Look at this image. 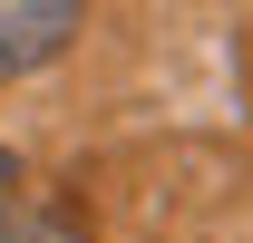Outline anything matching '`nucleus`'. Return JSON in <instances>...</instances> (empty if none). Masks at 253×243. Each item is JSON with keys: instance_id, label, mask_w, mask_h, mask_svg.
Masks as SVG:
<instances>
[{"instance_id": "1", "label": "nucleus", "mask_w": 253, "mask_h": 243, "mask_svg": "<svg viewBox=\"0 0 253 243\" xmlns=\"http://www.w3.org/2000/svg\"><path fill=\"white\" fill-rule=\"evenodd\" d=\"M78 10H88V0H0V78L49 68L68 49V30H78Z\"/></svg>"}, {"instance_id": "2", "label": "nucleus", "mask_w": 253, "mask_h": 243, "mask_svg": "<svg viewBox=\"0 0 253 243\" xmlns=\"http://www.w3.org/2000/svg\"><path fill=\"white\" fill-rule=\"evenodd\" d=\"M10 195V185H0ZM0 243H78L68 224H49V214H20V204H0Z\"/></svg>"}, {"instance_id": "3", "label": "nucleus", "mask_w": 253, "mask_h": 243, "mask_svg": "<svg viewBox=\"0 0 253 243\" xmlns=\"http://www.w3.org/2000/svg\"><path fill=\"white\" fill-rule=\"evenodd\" d=\"M0 185H10V156H0Z\"/></svg>"}]
</instances>
